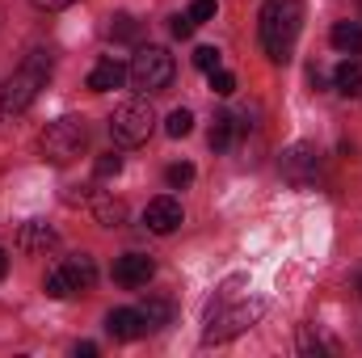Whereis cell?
<instances>
[{
    "label": "cell",
    "instance_id": "cell-12",
    "mask_svg": "<svg viewBox=\"0 0 362 358\" xmlns=\"http://www.w3.org/2000/svg\"><path fill=\"white\" fill-rule=\"evenodd\" d=\"M105 333H110L114 342H135V337L148 333V325H144L139 308H114V312L105 316Z\"/></svg>",
    "mask_w": 362,
    "mask_h": 358
},
{
    "label": "cell",
    "instance_id": "cell-2",
    "mask_svg": "<svg viewBox=\"0 0 362 358\" xmlns=\"http://www.w3.org/2000/svg\"><path fill=\"white\" fill-rule=\"evenodd\" d=\"M47 81H51V55L47 51H30L21 59V68L4 85V110L8 114H25L38 101V93L47 89Z\"/></svg>",
    "mask_w": 362,
    "mask_h": 358
},
{
    "label": "cell",
    "instance_id": "cell-6",
    "mask_svg": "<svg viewBox=\"0 0 362 358\" xmlns=\"http://www.w3.org/2000/svg\"><path fill=\"white\" fill-rule=\"evenodd\" d=\"M152 127H156V114H152V105L139 101V97L122 101V105L110 114V135H114V144H122V148H139V144H148Z\"/></svg>",
    "mask_w": 362,
    "mask_h": 358
},
{
    "label": "cell",
    "instance_id": "cell-14",
    "mask_svg": "<svg viewBox=\"0 0 362 358\" xmlns=\"http://www.w3.org/2000/svg\"><path fill=\"white\" fill-rule=\"evenodd\" d=\"M122 81H127V68H122L114 55L97 59V68L89 72V89H93V93H110V89H118Z\"/></svg>",
    "mask_w": 362,
    "mask_h": 358
},
{
    "label": "cell",
    "instance_id": "cell-13",
    "mask_svg": "<svg viewBox=\"0 0 362 358\" xmlns=\"http://www.w3.org/2000/svg\"><path fill=\"white\" fill-rule=\"evenodd\" d=\"M93 215H97L101 228H122L127 224V202L114 198V194H105V190H97L93 194Z\"/></svg>",
    "mask_w": 362,
    "mask_h": 358
},
{
    "label": "cell",
    "instance_id": "cell-19",
    "mask_svg": "<svg viewBox=\"0 0 362 358\" xmlns=\"http://www.w3.org/2000/svg\"><path fill=\"white\" fill-rule=\"evenodd\" d=\"M110 34H114L118 42H135V38H139V21H135L131 13H118L114 25H110Z\"/></svg>",
    "mask_w": 362,
    "mask_h": 358
},
{
    "label": "cell",
    "instance_id": "cell-28",
    "mask_svg": "<svg viewBox=\"0 0 362 358\" xmlns=\"http://www.w3.org/2000/svg\"><path fill=\"white\" fill-rule=\"evenodd\" d=\"M4 274H8V253L0 249V278H4Z\"/></svg>",
    "mask_w": 362,
    "mask_h": 358
},
{
    "label": "cell",
    "instance_id": "cell-20",
    "mask_svg": "<svg viewBox=\"0 0 362 358\" xmlns=\"http://www.w3.org/2000/svg\"><path fill=\"white\" fill-rule=\"evenodd\" d=\"M165 131H169L173 139H185V135L194 131V114H189V110H173L169 122H165Z\"/></svg>",
    "mask_w": 362,
    "mask_h": 358
},
{
    "label": "cell",
    "instance_id": "cell-23",
    "mask_svg": "<svg viewBox=\"0 0 362 358\" xmlns=\"http://www.w3.org/2000/svg\"><path fill=\"white\" fill-rule=\"evenodd\" d=\"M165 181H169L173 190L189 185V181H194V165H189V161H181V165H169V169H165Z\"/></svg>",
    "mask_w": 362,
    "mask_h": 358
},
{
    "label": "cell",
    "instance_id": "cell-16",
    "mask_svg": "<svg viewBox=\"0 0 362 358\" xmlns=\"http://www.w3.org/2000/svg\"><path fill=\"white\" fill-rule=\"evenodd\" d=\"M329 38H333V47H337V51H346V55L362 51V25H358V21H337Z\"/></svg>",
    "mask_w": 362,
    "mask_h": 358
},
{
    "label": "cell",
    "instance_id": "cell-27",
    "mask_svg": "<svg viewBox=\"0 0 362 358\" xmlns=\"http://www.w3.org/2000/svg\"><path fill=\"white\" fill-rule=\"evenodd\" d=\"M38 8H47V13H55V8H72L76 0H34Z\"/></svg>",
    "mask_w": 362,
    "mask_h": 358
},
{
    "label": "cell",
    "instance_id": "cell-4",
    "mask_svg": "<svg viewBox=\"0 0 362 358\" xmlns=\"http://www.w3.org/2000/svg\"><path fill=\"white\" fill-rule=\"evenodd\" d=\"M93 287H97V266H93L89 253H72V258H64L59 266L47 270V282H42V291H47L51 299L89 295Z\"/></svg>",
    "mask_w": 362,
    "mask_h": 358
},
{
    "label": "cell",
    "instance_id": "cell-22",
    "mask_svg": "<svg viewBox=\"0 0 362 358\" xmlns=\"http://www.w3.org/2000/svg\"><path fill=\"white\" fill-rule=\"evenodd\" d=\"M206 76H211V93H215V97H232V93H236V76H232V72L215 68V72H206Z\"/></svg>",
    "mask_w": 362,
    "mask_h": 358
},
{
    "label": "cell",
    "instance_id": "cell-17",
    "mask_svg": "<svg viewBox=\"0 0 362 358\" xmlns=\"http://www.w3.org/2000/svg\"><path fill=\"white\" fill-rule=\"evenodd\" d=\"M232 135H236V118L232 114H215V122H211V148L215 152H228L232 148Z\"/></svg>",
    "mask_w": 362,
    "mask_h": 358
},
{
    "label": "cell",
    "instance_id": "cell-26",
    "mask_svg": "<svg viewBox=\"0 0 362 358\" xmlns=\"http://www.w3.org/2000/svg\"><path fill=\"white\" fill-rule=\"evenodd\" d=\"M169 34H173V38H189V34H194V17H189V13H177V17L169 21Z\"/></svg>",
    "mask_w": 362,
    "mask_h": 358
},
{
    "label": "cell",
    "instance_id": "cell-29",
    "mask_svg": "<svg viewBox=\"0 0 362 358\" xmlns=\"http://www.w3.org/2000/svg\"><path fill=\"white\" fill-rule=\"evenodd\" d=\"M0 114H4V85H0Z\"/></svg>",
    "mask_w": 362,
    "mask_h": 358
},
{
    "label": "cell",
    "instance_id": "cell-1",
    "mask_svg": "<svg viewBox=\"0 0 362 358\" xmlns=\"http://www.w3.org/2000/svg\"><path fill=\"white\" fill-rule=\"evenodd\" d=\"M299 30H303V4L299 0H266L262 4V47L274 64L291 59Z\"/></svg>",
    "mask_w": 362,
    "mask_h": 358
},
{
    "label": "cell",
    "instance_id": "cell-11",
    "mask_svg": "<svg viewBox=\"0 0 362 358\" xmlns=\"http://www.w3.org/2000/svg\"><path fill=\"white\" fill-rule=\"evenodd\" d=\"M55 245H59V236H55V228L42 224V219H30V224L17 228V249L30 253V258H42V253H51Z\"/></svg>",
    "mask_w": 362,
    "mask_h": 358
},
{
    "label": "cell",
    "instance_id": "cell-7",
    "mask_svg": "<svg viewBox=\"0 0 362 358\" xmlns=\"http://www.w3.org/2000/svg\"><path fill=\"white\" fill-rule=\"evenodd\" d=\"M127 76H131L135 89H144V93L169 89V81H173V55L165 47H139L135 59H131V68H127Z\"/></svg>",
    "mask_w": 362,
    "mask_h": 358
},
{
    "label": "cell",
    "instance_id": "cell-21",
    "mask_svg": "<svg viewBox=\"0 0 362 358\" xmlns=\"http://www.w3.org/2000/svg\"><path fill=\"white\" fill-rule=\"evenodd\" d=\"M93 173H97L101 181L118 178V173H122V156H118V152H105V156H97V165H93Z\"/></svg>",
    "mask_w": 362,
    "mask_h": 358
},
{
    "label": "cell",
    "instance_id": "cell-25",
    "mask_svg": "<svg viewBox=\"0 0 362 358\" xmlns=\"http://www.w3.org/2000/svg\"><path fill=\"white\" fill-rule=\"evenodd\" d=\"M215 13H219V4H215V0H194V4H189V17H194V25H198V21H211Z\"/></svg>",
    "mask_w": 362,
    "mask_h": 358
},
{
    "label": "cell",
    "instance_id": "cell-3",
    "mask_svg": "<svg viewBox=\"0 0 362 358\" xmlns=\"http://www.w3.org/2000/svg\"><path fill=\"white\" fill-rule=\"evenodd\" d=\"M85 144H89V127H85V118H72V114L47 122V131H42V139H38V148H42V156H47L51 165L76 161V156L85 152Z\"/></svg>",
    "mask_w": 362,
    "mask_h": 358
},
{
    "label": "cell",
    "instance_id": "cell-10",
    "mask_svg": "<svg viewBox=\"0 0 362 358\" xmlns=\"http://www.w3.org/2000/svg\"><path fill=\"white\" fill-rule=\"evenodd\" d=\"M152 274H156V262H152V258H144V253H122V258L114 262V282H118V287H127V291L148 287V282H152Z\"/></svg>",
    "mask_w": 362,
    "mask_h": 358
},
{
    "label": "cell",
    "instance_id": "cell-24",
    "mask_svg": "<svg viewBox=\"0 0 362 358\" xmlns=\"http://www.w3.org/2000/svg\"><path fill=\"white\" fill-rule=\"evenodd\" d=\"M194 68L215 72V68H219V51H215V47H198V51H194Z\"/></svg>",
    "mask_w": 362,
    "mask_h": 358
},
{
    "label": "cell",
    "instance_id": "cell-8",
    "mask_svg": "<svg viewBox=\"0 0 362 358\" xmlns=\"http://www.w3.org/2000/svg\"><path fill=\"white\" fill-rule=\"evenodd\" d=\"M181 219H185V215H181V202H177V198H169V194L152 198V202H148V211H144V224H148V232H156V236L177 232Z\"/></svg>",
    "mask_w": 362,
    "mask_h": 358
},
{
    "label": "cell",
    "instance_id": "cell-18",
    "mask_svg": "<svg viewBox=\"0 0 362 358\" xmlns=\"http://www.w3.org/2000/svg\"><path fill=\"white\" fill-rule=\"evenodd\" d=\"M139 316H144V325H148V333H152V329L169 325L173 308H169V299H148V304H139Z\"/></svg>",
    "mask_w": 362,
    "mask_h": 358
},
{
    "label": "cell",
    "instance_id": "cell-9",
    "mask_svg": "<svg viewBox=\"0 0 362 358\" xmlns=\"http://www.w3.org/2000/svg\"><path fill=\"white\" fill-rule=\"evenodd\" d=\"M320 152L312 148V144H295L286 156H282V173H286V181H295V185H308V181H316V173H320V161H316Z\"/></svg>",
    "mask_w": 362,
    "mask_h": 358
},
{
    "label": "cell",
    "instance_id": "cell-5",
    "mask_svg": "<svg viewBox=\"0 0 362 358\" xmlns=\"http://www.w3.org/2000/svg\"><path fill=\"white\" fill-rule=\"evenodd\" d=\"M262 312H266L262 299H240V304H223V299H219V304L211 308V321H206L202 342H228V337L245 333L249 325H257Z\"/></svg>",
    "mask_w": 362,
    "mask_h": 358
},
{
    "label": "cell",
    "instance_id": "cell-15",
    "mask_svg": "<svg viewBox=\"0 0 362 358\" xmlns=\"http://www.w3.org/2000/svg\"><path fill=\"white\" fill-rule=\"evenodd\" d=\"M333 85H337V93H346V97H358V93H362V64L354 59V55L337 64V72H333Z\"/></svg>",
    "mask_w": 362,
    "mask_h": 358
}]
</instances>
